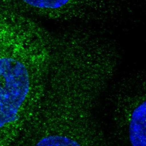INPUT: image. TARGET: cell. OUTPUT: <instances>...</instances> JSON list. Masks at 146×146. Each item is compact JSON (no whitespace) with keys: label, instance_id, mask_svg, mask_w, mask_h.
I'll list each match as a JSON object with an SVG mask.
<instances>
[{"label":"cell","instance_id":"cell-1","mask_svg":"<svg viewBox=\"0 0 146 146\" xmlns=\"http://www.w3.org/2000/svg\"><path fill=\"white\" fill-rule=\"evenodd\" d=\"M35 67L27 51L0 45V129L16 119L29 92L31 70Z\"/></svg>","mask_w":146,"mask_h":146},{"label":"cell","instance_id":"cell-2","mask_svg":"<svg viewBox=\"0 0 146 146\" xmlns=\"http://www.w3.org/2000/svg\"><path fill=\"white\" fill-rule=\"evenodd\" d=\"M73 0H10L5 6L27 15L52 20L66 21L80 18Z\"/></svg>","mask_w":146,"mask_h":146},{"label":"cell","instance_id":"cell-3","mask_svg":"<svg viewBox=\"0 0 146 146\" xmlns=\"http://www.w3.org/2000/svg\"><path fill=\"white\" fill-rule=\"evenodd\" d=\"M146 101L137 107L133 111L129 126L130 142L133 146H146Z\"/></svg>","mask_w":146,"mask_h":146},{"label":"cell","instance_id":"cell-4","mask_svg":"<svg viewBox=\"0 0 146 146\" xmlns=\"http://www.w3.org/2000/svg\"><path fill=\"white\" fill-rule=\"evenodd\" d=\"M37 145L43 146H79L77 141L67 137L53 135L43 138L38 143Z\"/></svg>","mask_w":146,"mask_h":146}]
</instances>
